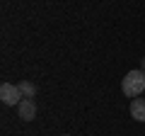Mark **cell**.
Wrapping results in <instances>:
<instances>
[{"label": "cell", "instance_id": "3", "mask_svg": "<svg viewBox=\"0 0 145 136\" xmlns=\"http://www.w3.org/2000/svg\"><path fill=\"white\" fill-rule=\"evenodd\" d=\"M17 114H20L22 121H31L36 117V102H34V100H29V97H24L20 105H17Z\"/></svg>", "mask_w": 145, "mask_h": 136}, {"label": "cell", "instance_id": "2", "mask_svg": "<svg viewBox=\"0 0 145 136\" xmlns=\"http://www.w3.org/2000/svg\"><path fill=\"white\" fill-rule=\"evenodd\" d=\"M0 100H3V105H7V107H15V105H20L22 100H24V95H22L20 85L3 83V85H0Z\"/></svg>", "mask_w": 145, "mask_h": 136}, {"label": "cell", "instance_id": "6", "mask_svg": "<svg viewBox=\"0 0 145 136\" xmlns=\"http://www.w3.org/2000/svg\"><path fill=\"white\" fill-rule=\"evenodd\" d=\"M140 71H143V73H145V56L140 58Z\"/></svg>", "mask_w": 145, "mask_h": 136}, {"label": "cell", "instance_id": "1", "mask_svg": "<svg viewBox=\"0 0 145 136\" xmlns=\"http://www.w3.org/2000/svg\"><path fill=\"white\" fill-rule=\"evenodd\" d=\"M121 90H123L126 97H140V92H145V73L143 71H131V73L123 75V80H121Z\"/></svg>", "mask_w": 145, "mask_h": 136}, {"label": "cell", "instance_id": "7", "mask_svg": "<svg viewBox=\"0 0 145 136\" xmlns=\"http://www.w3.org/2000/svg\"><path fill=\"white\" fill-rule=\"evenodd\" d=\"M63 136H68V134H63Z\"/></svg>", "mask_w": 145, "mask_h": 136}, {"label": "cell", "instance_id": "5", "mask_svg": "<svg viewBox=\"0 0 145 136\" xmlns=\"http://www.w3.org/2000/svg\"><path fill=\"white\" fill-rule=\"evenodd\" d=\"M17 85H20V90H22V95H24V97L34 100V95H36V85H34V83H29V80H22V83H17Z\"/></svg>", "mask_w": 145, "mask_h": 136}, {"label": "cell", "instance_id": "4", "mask_svg": "<svg viewBox=\"0 0 145 136\" xmlns=\"http://www.w3.org/2000/svg\"><path fill=\"white\" fill-rule=\"evenodd\" d=\"M131 117L135 121H145V100L143 97L131 100Z\"/></svg>", "mask_w": 145, "mask_h": 136}]
</instances>
